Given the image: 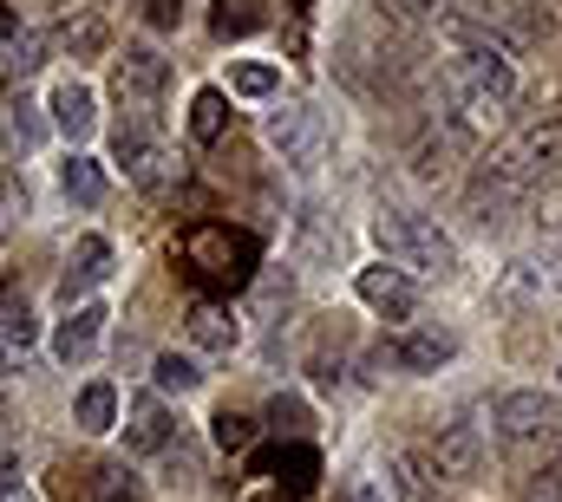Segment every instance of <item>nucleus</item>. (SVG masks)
I'll return each mask as SVG.
<instances>
[{
	"instance_id": "ddd939ff",
	"label": "nucleus",
	"mask_w": 562,
	"mask_h": 502,
	"mask_svg": "<svg viewBox=\"0 0 562 502\" xmlns=\"http://www.w3.org/2000/svg\"><path fill=\"white\" fill-rule=\"evenodd\" d=\"M125 444H132L138 457H150V450H177V418H170L157 398H138V404H132V424H125Z\"/></svg>"
},
{
	"instance_id": "c85d7f7f",
	"label": "nucleus",
	"mask_w": 562,
	"mask_h": 502,
	"mask_svg": "<svg viewBox=\"0 0 562 502\" xmlns=\"http://www.w3.org/2000/svg\"><path fill=\"white\" fill-rule=\"evenodd\" d=\"M517 497H524V502H557V497H562V477H557V464H537V470H524V483H517Z\"/></svg>"
},
{
	"instance_id": "f3484780",
	"label": "nucleus",
	"mask_w": 562,
	"mask_h": 502,
	"mask_svg": "<svg viewBox=\"0 0 562 502\" xmlns=\"http://www.w3.org/2000/svg\"><path fill=\"white\" fill-rule=\"evenodd\" d=\"M53 125L66 130L72 144H79L86 130L99 125V112H92V92H86L79 79H66V85H53Z\"/></svg>"
},
{
	"instance_id": "412c9836",
	"label": "nucleus",
	"mask_w": 562,
	"mask_h": 502,
	"mask_svg": "<svg viewBox=\"0 0 562 502\" xmlns=\"http://www.w3.org/2000/svg\"><path fill=\"white\" fill-rule=\"evenodd\" d=\"M112 424H119V391H112L105 378H92V385L79 391V431L99 437V431H112Z\"/></svg>"
},
{
	"instance_id": "a878e982",
	"label": "nucleus",
	"mask_w": 562,
	"mask_h": 502,
	"mask_svg": "<svg viewBox=\"0 0 562 502\" xmlns=\"http://www.w3.org/2000/svg\"><path fill=\"white\" fill-rule=\"evenodd\" d=\"M99 502H144V477L132 464H105L99 470Z\"/></svg>"
},
{
	"instance_id": "9d476101",
	"label": "nucleus",
	"mask_w": 562,
	"mask_h": 502,
	"mask_svg": "<svg viewBox=\"0 0 562 502\" xmlns=\"http://www.w3.org/2000/svg\"><path fill=\"white\" fill-rule=\"evenodd\" d=\"M360 300L386 320H413V307H419V294L400 267H360Z\"/></svg>"
},
{
	"instance_id": "9b49d317",
	"label": "nucleus",
	"mask_w": 562,
	"mask_h": 502,
	"mask_svg": "<svg viewBox=\"0 0 562 502\" xmlns=\"http://www.w3.org/2000/svg\"><path fill=\"white\" fill-rule=\"evenodd\" d=\"M105 320H112V313H105L99 300L72 307V313H66V327H59V340H53V353H59L66 366H86V360L99 353V333H105Z\"/></svg>"
},
{
	"instance_id": "6e6552de",
	"label": "nucleus",
	"mask_w": 562,
	"mask_h": 502,
	"mask_svg": "<svg viewBox=\"0 0 562 502\" xmlns=\"http://www.w3.org/2000/svg\"><path fill=\"white\" fill-rule=\"evenodd\" d=\"M464 144H471V130L458 125V118H438V125L413 144V176H419V183H451Z\"/></svg>"
},
{
	"instance_id": "4468645a",
	"label": "nucleus",
	"mask_w": 562,
	"mask_h": 502,
	"mask_svg": "<svg viewBox=\"0 0 562 502\" xmlns=\"http://www.w3.org/2000/svg\"><path fill=\"white\" fill-rule=\"evenodd\" d=\"M438 457H425V450H400L393 457V497L400 502H438Z\"/></svg>"
},
{
	"instance_id": "0eeeda50",
	"label": "nucleus",
	"mask_w": 562,
	"mask_h": 502,
	"mask_svg": "<svg viewBox=\"0 0 562 502\" xmlns=\"http://www.w3.org/2000/svg\"><path fill=\"white\" fill-rule=\"evenodd\" d=\"M112 79H119V99H125L132 112H157V99H164V85H170V59H157L150 46H125L119 66H112Z\"/></svg>"
},
{
	"instance_id": "393cba45",
	"label": "nucleus",
	"mask_w": 562,
	"mask_h": 502,
	"mask_svg": "<svg viewBox=\"0 0 562 502\" xmlns=\"http://www.w3.org/2000/svg\"><path fill=\"white\" fill-rule=\"evenodd\" d=\"M150 378H157V391H196L203 385L196 360H183V353H157L150 360Z\"/></svg>"
},
{
	"instance_id": "aec40b11",
	"label": "nucleus",
	"mask_w": 562,
	"mask_h": 502,
	"mask_svg": "<svg viewBox=\"0 0 562 502\" xmlns=\"http://www.w3.org/2000/svg\"><path fill=\"white\" fill-rule=\"evenodd\" d=\"M262 20H269V0H216V13H210L216 39H243V33H256Z\"/></svg>"
},
{
	"instance_id": "2eb2a0df",
	"label": "nucleus",
	"mask_w": 562,
	"mask_h": 502,
	"mask_svg": "<svg viewBox=\"0 0 562 502\" xmlns=\"http://www.w3.org/2000/svg\"><path fill=\"white\" fill-rule=\"evenodd\" d=\"M451 353H458L451 333H400L393 340V366H406V373H438Z\"/></svg>"
},
{
	"instance_id": "4be33fe9",
	"label": "nucleus",
	"mask_w": 562,
	"mask_h": 502,
	"mask_svg": "<svg viewBox=\"0 0 562 502\" xmlns=\"http://www.w3.org/2000/svg\"><path fill=\"white\" fill-rule=\"evenodd\" d=\"M0 39H7V72H20V79H26V72L40 66V39L20 26V13H13V7L0 13Z\"/></svg>"
},
{
	"instance_id": "f03ea898",
	"label": "nucleus",
	"mask_w": 562,
	"mask_h": 502,
	"mask_svg": "<svg viewBox=\"0 0 562 502\" xmlns=\"http://www.w3.org/2000/svg\"><path fill=\"white\" fill-rule=\"evenodd\" d=\"M491 424H497L504 457L517 470H537V464H550V450H557V437H562V404L543 398V391H504L491 404Z\"/></svg>"
},
{
	"instance_id": "20e7f679",
	"label": "nucleus",
	"mask_w": 562,
	"mask_h": 502,
	"mask_svg": "<svg viewBox=\"0 0 562 502\" xmlns=\"http://www.w3.org/2000/svg\"><path fill=\"white\" fill-rule=\"evenodd\" d=\"M373 242L386 261H400V267H413V274H451V242L438 236V223L431 216H413V209H380L373 216Z\"/></svg>"
},
{
	"instance_id": "f8f14e48",
	"label": "nucleus",
	"mask_w": 562,
	"mask_h": 502,
	"mask_svg": "<svg viewBox=\"0 0 562 502\" xmlns=\"http://www.w3.org/2000/svg\"><path fill=\"white\" fill-rule=\"evenodd\" d=\"M183 327H190V340H196L203 353H229V346L243 340V327H236V313H229L223 300H190Z\"/></svg>"
},
{
	"instance_id": "6ab92c4d",
	"label": "nucleus",
	"mask_w": 562,
	"mask_h": 502,
	"mask_svg": "<svg viewBox=\"0 0 562 502\" xmlns=\"http://www.w3.org/2000/svg\"><path fill=\"white\" fill-rule=\"evenodd\" d=\"M190 137H196V144H223V137H229V99H223L216 85L190 99Z\"/></svg>"
},
{
	"instance_id": "a211bd4d",
	"label": "nucleus",
	"mask_w": 562,
	"mask_h": 502,
	"mask_svg": "<svg viewBox=\"0 0 562 502\" xmlns=\"http://www.w3.org/2000/svg\"><path fill=\"white\" fill-rule=\"evenodd\" d=\"M59 190H66L79 209H99V203H105V170H99L92 157H66V163H59Z\"/></svg>"
},
{
	"instance_id": "bb28decb",
	"label": "nucleus",
	"mask_w": 562,
	"mask_h": 502,
	"mask_svg": "<svg viewBox=\"0 0 562 502\" xmlns=\"http://www.w3.org/2000/svg\"><path fill=\"white\" fill-rule=\"evenodd\" d=\"M269 470H288V490L301 497V490H314V470H321V457H314L307 444H288V450H281Z\"/></svg>"
},
{
	"instance_id": "39448f33",
	"label": "nucleus",
	"mask_w": 562,
	"mask_h": 502,
	"mask_svg": "<svg viewBox=\"0 0 562 502\" xmlns=\"http://www.w3.org/2000/svg\"><path fill=\"white\" fill-rule=\"evenodd\" d=\"M112 157L125 163V176L138 183V190H170L177 183V163H170V150H164V137L150 125V112H125L119 130H112Z\"/></svg>"
},
{
	"instance_id": "7c9ffc66",
	"label": "nucleus",
	"mask_w": 562,
	"mask_h": 502,
	"mask_svg": "<svg viewBox=\"0 0 562 502\" xmlns=\"http://www.w3.org/2000/svg\"><path fill=\"white\" fill-rule=\"evenodd\" d=\"M7 112H13V137H20V144H33V137H40V118H33V105H26V99H13Z\"/></svg>"
},
{
	"instance_id": "b1692460",
	"label": "nucleus",
	"mask_w": 562,
	"mask_h": 502,
	"mask_svg": "<svg viewBox=\"0 0 562 502\" xmlns=\"http://www.w3.org/2000/svg\"><path fill=\"white\" fill-rule=\"evenodd\" d=\"M210 437H216V450L243 457V450L256 444V418H243V411H216V418H210Z\"/></svg>"
},
{
	"instance_id": "473e14b6",
	"label": "nucleus",
	"mask_w": 562,
	"mask_h": 502,
	"mask_svg": "<svg viewBox=\"0 0 562 502\" xmlns=\"http://www.w3.org/2000/svg\"><path fill=\"white\" fill-rule=\"evenodd\" d=\"M7 502H26V497H20V483H7Z\"/></svg>"
},
{
	"instance_id": "423d86ee",
	"label": "nucleus",
	"mask_w": 562,
	"mask_h": 502,
	"mask_svg": "<svg viewBox=\"0 0 562 502\" xmlns=\"http://www.w3.org/2000/svg\"><path fill=\"white\" fill-rule=\"evenodd\" d=\"M269 144L281 150V163L314 170L321 150H327V118L314 105H281V112H269Z\"/></svg>"
},
{
	"instance_id": "7ed1b4c3",
	"label": "nucleus",
	"mask_w": 562,
	"mask_h": 502,
	"mask_svg": "<svg viewBox=\"0 0 562 502\" xmlns=\"http://www.w3.org/2000/svg\"><path fill=\"white\" fill-rule=\"evenodd\" d=\"M183 267L196 274V281H210V287H223V294H236V287H249L256 281V236L249 229H229V223H196L183 242Z\"/></svg>"
},
{
	"instance_id": "dca6fc26",
	"label": "nucleus",
	"mask_w": 562,
	"mask_h": 502,
	"mask_svg": "<svg viewBox=\"0 0 562 502\" xmlns=\"http://www.w3.org/2000/svg\"><path fill=\"white\" fill-rule=\"evenodd\" d=\"M438 470L445 477H477V464H484V444H477V424H451L445 437H438Z\"/></svg>"
},
{
	"instance_id": "2f4dec72",
	"label": "nucleus",
	"mask_w": 562,
	"mask_h": 502,
	"mask_svg": "<svg viewBox=\"0 0 562 502\" xmlns=\"http://www.w3.org/2000/svg\"><path fill=\"white\" fill-rule=\"evenodd\" d=\"M347 502H386V490H380V483H353V497Z\"/></svg>"
},
{
	"instance_id": "c756f323",
	"label": "nucleus",
	"mask_w": 562,
	"mask_h": 502,
	"mask_svg": "<svg viewBox=\"0 0 562 502\" xmlns=\"http://www.w3.org/2000/svg\"><path fill=\"white\" fill-rule=\"evenodd\" d=\"M144 26H157V33H170L177 20H183V0H138Z\"/></svg>"
},
{
	"instance_id": "f257e3e1",
	"label": "nucleus",
	"mask_w": 562,
	"mask_h": 502,
	"mask_svg": "<svg viewBox=\"0 0 562 502\" xmlns=\"http://www.w3.org/2000/svg\"><path fill=\"white\" fill-rule=\"evenodd\" d=\"M562 170V118H530L524 130H510L484 163H477V183H471V209L484 216H497V209H510L517 196H530V190H543L550 176Z\"/></svg>"
},
{
	"instance_id": "5701e85b",
	"label": "nucleus",
	"mask_w": 562,
	"mask_h": 502,
	"mask_svg": "<svg viewBox=\"0 0 562 502\" xmlns=\"http://www.w3.org/2000/svg\"><path fill=\"white\" fill-rule=\"evenodd\" d=\"M0 333H7V360H20V353L40 340V320H33V307H26L20 294H7V307H0Z\"/></svg>"
},
{
	"instance_id": "cd10ccee",
	"label": "nucleus",
	"mask_w": 562,
	"mask_h": 502,
	"mask_svg": "<svg viewBox=\"0 0 562 502\" xmlns=\"http://www.w3.org/2000/svg\"><path fill=\"white\" fill-rule=\"evenodd\" d=\"M229 85H236L243 99H269V92L281 85V72H276V66H256V59H243V66L229 72Z\"/></svg>"
},
{
	"instance_id": "1a4fd4ad",
	"label": "nucleus",
	"mask_w": 562,
	"mask_h": 502,
	"mask_svg": "<svg viewBox=\"0 0 562 502\" xmlns=\"http://www.w3.org/2000/svg\"><path fill=\"white\" fill-rule=\"evenodd\" d=\"M99 281H112V242L105 236H79L72 242V261H66V281H59V300H86Z\"/></svg>"
}]
</instances>
